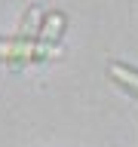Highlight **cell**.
Here are the masks:
<instances>
[{
  "label": "cell",
  "mask_w": 138,
  "mask_h": 147,
  "mask_svg": "<svg viewBox=\"0 0 138 147\" xmlns=\"http://www.w3.org/2000/svg\"><path fill=\"white\" fill-rule=\"evenodd\" d=\"M49 55L40 49L37 40H25V37H12V40H0V61L6 64H28V61H40Z\"/></svg>",
  "instance_id": "obj_1"
},
{
  "label": "cell",
  "mask_w": 138,
  "mask_h": 147,
  "mask_svg": "<svg viewBox=\"0 0 138 147\" xmlns=\"http://www.w3.org/2000/svg\"><path fill=\"white\" fill-rule=\"evenodd\" d=\"M62 31H64V16H62V12H49V16L40 22L37 43H40V49H43L46 55H52V52H55V43H58Z\"/></svg>",
  "instance_id": "obj_2"
},
{
  "label": "cell",
  "mask_w": 138,
  "mask_h": 147,
  "mask_svg": "<svg viewBox=\"0 0 138 147\" xmlns=\"http://www.w3.org/2000/svg\"><path fill=\"white\" fill-rule=\"evenodd\" d=\"M108 74H110V80L117 83V86H123L126 92H132L138 98V71L135 67H129V64H123V61H114L108 67Z\"/></svg>",
  "instance_id": "obj_3"
}]
</instances>
